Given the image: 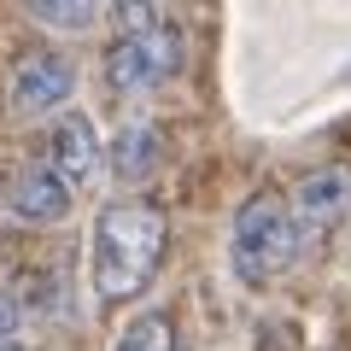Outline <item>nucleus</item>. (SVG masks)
<instances>
[{
    "label": "nucleus",
    "mask_w": 351,
    "mask_h": 351,
    "mask_svg": "<svg viewBox=\"0 0 351 351\" xmlns=\"http://www.w3.org/2000/svg\"><path fill=\"white\" fill-rule=\"evenodd\" d=\"M170 246V223L152 199H112L94 217V246H88V281L100 304H129L152 287Z\"/></svg>",
    "instance_id": "1"
},
{
    "label": "nucleus",
    "mask_w": 351,
    "mask_h": 351,
    "mask_svg": "<svg viewBox=\"0 0 351 351\" xmlns=\"http://www.w3.org/2000/svg\"><path fill=\"white\" fill-rule=\"evenodd\" d=\"M106 18L117 24V36L100 59V76L117 100H141L188 64V29L176 24V12L152 0H123V6H106Z\"/></svg>",
    "instance_id": "2"
},
{
    "label": "nucleus",
    "mask_w": 351,
    "mask_h": 351,
    "mask_svg": "<svg viewBox=\"0 0 351 351\" xmlns=\"http://www.w3.org/2000/svg\"><path fill=\"white\" fill-rule=\"evenodd\" d=\"M299 258V234H293V211L287 193H246L234 211V228H228V263L246 287H269V281Z\"/></svg>",
    "instance_id": "3"
},
{
    "label": "nucleus",
    "mask_w": 351,
    "mask_h": 351,
    "mask_svg": "<svg viewBox=\"0 0 351 351\" xmlns=\"http://www.w3.org/2000/svg\"><path fill=\"white\" fill-rule=\"evenodd\" d=\"M287 211H293V234L299 246H322L334 240L339 228L351 223V170L346 164H322L287 193Z\"/></svg>",
    "instance_id": "4"
},
{
    "label": "nucleus",
    "mask_w": 351,
    "mask_h": 351,
    "mask_svg": "<svg viewBox=\"0 0 351 351\" xmlns=\"http://www.w3.org/2000/svg\"><path fill=\"white\" fill-rule=\"evenodd\" d=\"M76 94V64L64 53H24L12 64V82H6V100L18 117H64V100Z\"/></svg>",
    "instance_id": "5"
},
{
    "label": "nucleus",
    "mask_w": 351,
    "mask_h": 351,
    "mask_svg": "<svg viewBox=\"0 0 351 351\" xmlns=\"http://www.w3.org/2000/svg\"><path fill=\"white\" fill-rule=\"evenodd\" d=\"M41 164H47L71 193L94 188V182L106 176V141H100V129H94V117L88 112H64L59 123H53V135H47V158Z\"/></svg>",
    "instance_id": "6"
},
{
    "label": "nucleus",
    "mask_w": 351,
    "mask_h": 351,
    "mask_svg": "<svg viewBox=\"0 0 351 351\" xmlns=\"http://www.w3.org/2000/svg\"><path fill=\"white\" fill-rule=\"evenodd\" d=\"M71 205H76V193L64 188L47 164H24V170L12 176V211L24 217V223H36V228L64 223V217H71Z\"/></svg>",
    "instance_id": "7"
},
{
    "label": "nucleus",
    "mask_w": 351,
    "mask_h": 351,
    "mask_svg": "<svg viewBox=\"0 0 351 351\" xmlns=\"http://www.w3.org/2000/svg\"><path fill=\"white\" fill-rule=\"evenodd\" d=\"M164 164V135H158V123H147V117H129L123 129L112 135V147H106V170L117 176V182H147L152 170Z\"/></svg>",
    "instance_id": "8"
},
{
    "label": "nucleus",
    "mask_w": 351,
    "mask_h": 351,
    "mask_svg": "<svg viewBox=\"0 0 351 351\" xmlns=\"http://www.w3.org/2000/svg\"><path fill=\"white\" fill-rule=\"evenodd\" d=\"M29 18L47 24V29H59V36H88V29L106 18V6H94V0H36Z\"/></svg>",
    "instance_id": "9"
},
{
    "label": "nucleus",
    "mask_w": 351,
    "mask_h": 351,
    "mask_svg": "<svg viewBox=\"0 0 351 351\" xmlns=\"http://www.w3.org/2000/svg\"><path fill=\"white\" fill-rule=\"evenodd\" d=\"M112 351H176V328H170V316H164V311L135 316V322L117 334Z\"/></svg>",
    "instance_id": "10"
},
{
    "label": "nucleus",
    "mask_w": 351,
    "mask_h": 351,
    "mask_svg": "<svg viewBox=\"0 0 351 351\" xmlns=\"http://www.w3.org/2000/svg\"><path fill=\"white\" fill-rule=\"evenodd\" d=\"M18 334H24V304H18L12 293L0 287V351H6V346H18Z\"/></svg>",
    "instance_id": "11"
},
{
    "label": "nucleus",
    "mask_w": 351,
    "mask_h": 351,
    "mask_svg": "<svg viewBox=\"0 0 351 351\" xmlns=\"http://www.w3.org/2000/svg\"><path fill=\"white\" fill-rule=\"evenodd\" d=\"M6 351H18V346H6Z\"/></svg>",
    "instance_id": "12"
}]
</instances>
